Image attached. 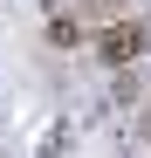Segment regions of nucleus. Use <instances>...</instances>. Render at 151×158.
<instances>
[{
	"mask_svg": "<svg viewBox=\"0 0 151 158\" xmlns=\"http://www.w3.org/2000/svg\"><path fill=\"white\" fill-rule=\"evenodd\" d=\"M48 41H55V48H89V28H83V21H76L69 7H62L55 21H48Z\"/></svg>",
	"mask_w": 151,
	"mask_h": 158,
	"instance_id": "3",
	"label": "nucleus"
},
{
	"mask_svg": "<svg viewBox=\"0 0 151 158\" xmlns=\"http://www.w3.org/2000/svg\"><path fill=\"white\" fill-rule=\"evenodd\" d=\"M55 7H69L76 21H83V28H103V21H117L124 7H131V0H55Z\"/></svg>",
	"mask_w": 151,
	"mask_h": 158,
	"instance_id": "2",
	"label": "nucleus"
},
{
	"mask_svg": "<svg viewBox=\"0 0 151 158\" xmlns=\"http://www.w3.org/2000/svg\"><path fill=\"white\" fill-rule=\"evenodd\" d=\"M89 55L103 69H131L151 55V14H117L103 21V28H89Z\"/></svg>",
	"mask_w": 151,
	"mask_h": 158,
	"instance_id": "1",
	"label": "nucleus"
}]
</instances>
